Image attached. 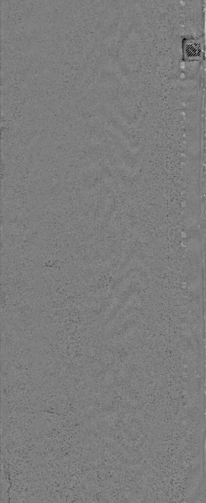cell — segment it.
Here are the masks:
<instances>
[{
    "label": "cell",
    "mask_w": 206,
    "mask_h": 503,
    "mask_svg": "<svg viewBox=\"0 0 206 503\" xmlns=\"http://www.w3.org/2000/svg\"><path fill=\"white\" fill-rule=\"evenodd\" d=\"M182 60H202L205 58L204 39L202 37H186L182 40Z\"/></svg>",
    "instance_id": "cell-1"
}]
</instances>
